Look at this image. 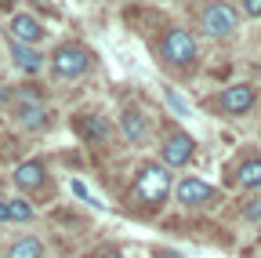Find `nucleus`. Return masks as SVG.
I'll list each match as a JSON object with an SVG mask.
<instances>
[{
  "label": "nucleus",
  "mask_w": 261,
  "mask_h": 258,
  "mask_svg": "<svg viewBox=\"0 0 261 258\" xmlns=\"http://www.w3.org/2000/svg\"><path fill=\"white\" fill-rule=\"evenodd\" d=\"M8 218L11 222H29L33 218V204L29 200H8Z\"/></svg>",
  "instance_id": "nucleus-16"
},
{
  "label": "nucleus",
  "mask_w": 261,
  "mask_h": 258,
  "mask_svg": "<svg viewBox=\"0 0 261 258\" xmlns=\"http://www.w3.org/2000/svg\"><path fill=\"white\" fill-rule=\"evenodd\" d=\"M120 131H123L127 142L142 146V142L149 138V116H145L142 109H123V113H120Z\"/></svg>",
  "instance_id": "nucleus-10"
},
{
  "label": "nucleus",
  "mask_w": 261,
  "mask_h": 258,
  "mask_svg": "<svg viewBox=\"0 0 261 258\" xmlns=\"http://www.w3.org/2000/svg\"><path fill=\"white\" fill-rule=\"evenodd\" d=\"M200 22H203V33L214 37V40H228L240 29V15H236V8H228V4H211Z\"/></svg>",
  "instance_id": "nucleus-3"
},
{
  "label": "nucleus",
  "mask_w": 261,
  "mask_h": 258,
  "mask_svg": "<svg viewBox=\"0 0 261 258\" xmlns=\"http://www.w3.org/2000/svg\"><path fill=\"white\" fill-rule=\"evenodd\" d=\"M174 197H178V204L181 207H211L214 200H218V193H214V185H207L203 178H181L178 182V189H174Z\"/></svg>",
  "instance_id": "nucleus-5"
},
{
  "label": "nucleus",
  "mask_w": 261,
  "mask_h": 258,
  "mask_svg": "<svg viewBox=\"0 0 261 258\" xmlns=\"http://www.w3.org/2000/svg\"><path fill=\"white\" fill-rule=\"evenodd\" d=\"M232 182L247 193H257L261 189V156H247L243 164L232 171Z\"/></svg>",
  "instance_id": "nucleus-11"
},
{
  "label": "nucleus",
  "mask_w": 261,
  "mask_h": 258,
  "mask_svg": "<svg viewBox=\"0 0 261 258\" xmlns=\"http://www.w3.org/2000/svg\"><path fill=\"white\" fill-rule=\"evenodd\" d=\"M247 222H261V197H250L247 204H243V211H240Z\"/></svg>",
  "instance_id": "nucleus-17"
},
{
  "label": "nucleus",
  "mask_w": 261,
  "mask_h": 258,
  "mask_svg": "<svg viewBox=\"0 0 261 258\" xmlns=\"http://www.w3.org/2000/svg\"><path fill=\"white\" fill-rule=\"evenodd\" d=\"M0 222H11L8 218V200H0Z\"/></svg>",
  "instance_id": "nucleus-21"
},
{
  "label": "nucleus",
  "mask_w": 261,
  "mask_h": 258,
  "mask_svg": "<svg viewBox=\"0 0 261 258\" xmlns=\"http://www.w3.org/2000/svg\"><path fill=\"white\" fill-rule=\"evenodd\" d=\"M243 11L257 18V15H261V0H243Z\"/></svg>",
  "instance_id": "nucleus-19"
},
{
  "label": "nucleus",
  "mask_w": 261,
  "mask_h": 258,
  "mask_svg": "<svg viewBox=\"0 0 261 258\" xmlns=\"http://www.w3.org/2000/svg\"><path fill=\"white\" fill-rule=\"evenodd\" d=\"M167 102H171V106H174V109H178V113H181V116H189V106H185V102H181V99H178V95H174V91H171V95H167Z\"/></svg>",
  "instance_id": "nucleus-18"
},
{
  "label": "nucleus",
  "mask_w": 261,
  "mask_h": 258,
  "mask_svg": "<svg viewBox=\"0 0 261 258\" xmlns=\"http://www.w3.org/2000/svg\"><path fill=\"white\" fill-rule=\"evenodd\" d=\"M163 58H167L171 66H192L196 62V40L185 29H171V33L163 37Z\"/></svg>",
  "instance_id": "nucleus-7"
},
{
  "label": "nucleus",
  "mask_w": 261,
  "mask_h": 258,
  "mask_svg": "<svg viewBox=\"0 0 261 258\" xmlns=\"http://www.w3.org/2000/svg\"><path fill=\"white\" fill-rule=\"evenodd\" d=\"M11 37H15V44H37L44 37V29L33 15H15L11 18Z\"/></svg>",
  "instance_id": "nucleus-12"
},
{
  "label": "nucleus",
  "mask_w": 261,
  "mask_h": 258,
  "mask_svg": "<svg viewBox=\"0 0 261 258\" xmlns=\"http://www.w3.org/2000/svg\"><path fill=\"white\" fill-rule=\"evenodd\" d=\"M87 66H91V51H87L84 44H65V48H58V51L51 55V69H55L58 77H65V80L87 73Z\"/></svg>",
  "instance_id": "nucleus-2"
},
{
  "label": "nucleus",
  "mask_w": 261,
  "mask_h": 258,
  "mask_svg": "<svg viewBox=\"0 0 261 258\" xmlns=\"http://www.w3.org/2000/svg\"><path fill=\"white\" fill-rule=\"evenodd\" d=\"M254 102H257V91H254L250 84H228V87L218 95V106H221V113H228V116L250 113Z\"/></svg>",
  "instance_id": "nucleus-6"
},
{
  "label": "nucleus",
  "mask_w": 261,
  "mask_h": 258,
  "mask_svg": "<svg viewBox=\"0 0 261 258\" xmlns=\"http://www.w3.org/2000/svg\"><path fill=\"white\" fill-rule=\"evenodd\" d=\"M192 156H196V138L185 135V131H171L160 146V164L163 168H185Z\"/></svg>",
  "instance_id": "nucleus-4"
},
{
  "label": "nucleus",
  "mask_w": 261,
  "mask_h": 258,
  "mask_svg": "<svg viewBox=\"0 0 261 258\" xmlns=\"http://www.w3.org/2000/svg\"><path fill=\"white\" fill-rule=\"evenodd\" d=\"M44 182H47V168L40 164V160H22V164L15 168V185L22 193H37Z\"/></svg>",
  "instance_id": "nucleus-8"
},
{
  "label": "nucleus",
  "mask_w": 261,
  "mask_h": 258,
  "mask_svg": "<svg viewBox=\"0 0 261 258\" xmlns=\"http://www.w3.org/2000/svg\"><path fill=\"white\" fill-rule=\"evenodd\" d=\"M171 193V171L163 164H142L138 178H135V197L149 207H160Z\"/></svg>",
  "instance_id": "nucleus-1"
},
{
  "label": "nucleus",
  "mask_w": 261,
  "mask_h": 258,
  "mask_svg": "<svg viewBox=\"0 0 261 258\" xmlns=\"http://www.w3.org/2000/svg\"><path fill=\"white\" fill-rule=\"evenodd\" d=\"M76 135H80L84 142H94V146H102V142H109L113 127H109V120H106V116H98V113H87V116H80V120H76Z\"/></svg>",
  "instance_id": "nucleus-9"
},
{
  "label": "nucleus",
  "mask_w": 261,
  "mask_h": 258,
  "mask_svg": "<svg viewBox=\"0 0 261 258\" xmlns=\"http://www.w3.org/2000/svg\"><path fill=\"white\" fill-rule=\"evenodd\" d=\"M94 258H123V251H116V247H109V251H98Z\"/></svg>",
  "instance_id": "nucleus-20"
},
{
  "label": "nucleus",
  "mask_w": 261,
  "mask_h": 258,
  "mask_svg": "<svg viewBox=\"0 0 261 258\" xmlns=\"http://www.w3.org/2000/svg\"><path fill=\"white\" fill-rule=\"evenodd\" d=\"M4 258H44V244H40L37 237H22V240H15V244L8 247Z\"/></svg>",
  "instance_id": "nucleus-15"
},
{
  "label": "nucleus",
  "mask_w": 261,
  "mask_h": 258,
  "mask_svg": "<svg viewBox=\"0 0 261 258\" xmlns=\"http://www.w3.org/2000/svg\"><path fill=\"white\" fill-rule=\"evenodd\" d=\"M15 66H18L22 73H37V69L44 66V55L33 51L29 44H15Z\"/></svg>",
  "instance_id": "nucleus-14"
},
{
  "label": "nucleus",
  "mask_w": 261,
  "mask_h": 258,
  "mask_svg": "<svg viewBox=\"0 0 261 258\" xmlns=\"http://www.w3.org/2000/svg\"><path fill=\"white\" fill-rule=\"evenodd\" d=\"M15 116H18V124L22 127H44V106H37L33 99H22L18 102V109H15Z\"/></svg>",
  "instance_id": "nucleus-13"
}]
</instances>
